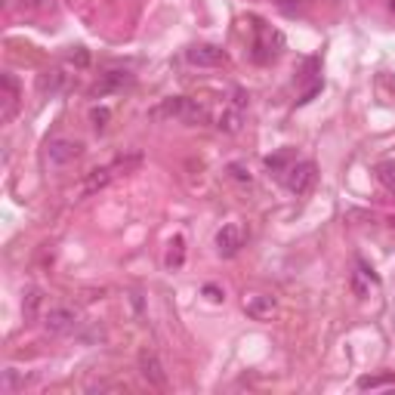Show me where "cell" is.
Returning a JSON list of instances; mask_svg holds the SVG:
<instances>
[{"instance_id":"4fadbf2b","label":"cell","mask_w":395,"mask_h":395,"mask_svg":"<svg viewBox=\"0 0 395 395\" xmlns=\"http://www.w3.org/2000/svg\"><path fill=\"white\" fill-rule=\"evenodd\" d=\"M62 81H65V74L59 72V68H53V72H44L40 74V81H37V87H40V93H59V87H62Z\"/></svg>"},{"instance_id":"9a60e30c","label":"cell","mask_w":395,"mask_h":395,"mask_svg":"<svg viewBox=\"0 0 395 395\" xmlns=\"http://www.w3.org/2000/svg\"><path fill=\"white\" fill-rule=\"evenodd\" d=\"M377 179L383 183L386 192H392V195H395V164H380V167H377Z\"/></svg>"},{"instance_id":"44dd1931","label":"cell","mask_w":395,"mask_h":395,"mask_svg":"<svg viewBox=\"0 0 395 395\" xmlns=\"http://www.w3.org/2000/svg\"><path fill=\"white\" fill-rule=\"evenodd\" d=\"M287 151H281V155H275V158H269V167H272V170H281L284 167V161H287Z\"/></svg>"},{"instance_id":"6da1fadb","label":"cell","mask_w":395,"mask_h":395,"mask_svg":"<svg viewBox=\"0 0 395 395\" xmlns=\"http://www.w3.org/2000/svg\"><path fill=\"white\" fill-rule=\"evenodd\" d=\"M140 373H142V380L149 386H155V389H167V371H164L161 358H158L151 349L140 352Z\"/></svg>"},{"instance_id":"d6986e66","label":"cell","mask_w":395,"mask_h":395,"mask_svg":"<svg viewBox=\"0 0 395 395\" xmlns=\"http://www.w3.org/2000/svg\"><path fill=\"white\" fill-rule=\"evenodd\" d=\"M108 117H112V115H108V108H93L90 121H93V127H96V130H102V127L108 124Z\"/></svg>"},{"instance_id":"e0dca14e","label":"cell","mask_w":395,"mask_h":395,"mask_svg":"<svg viewBox=\"0 0 395 395\" xmlns=\"http://www.w3.org/2000/svg\"><path fill=\"white\" fill-rule=\"evenodd\" d=\"M389 383H395V377H362L358 380L362 389H377V386H389Z\"/></svg>"},{"instance_id":"7402d4cb","label":"cell","mask_w":395,"mask_h":395,"mask_svg":"<svg viewBox=\"0 0 395 395\" xmlns=\"http://www.w3.org/2000/svg\"><path fill=\"white\" fill-rule=\"evenodd\" d=\"M204 294H207V296H210V300H217V303H219V300H223V294H219V290H217V287H213V284H207V287H204Z\"/></svg>"},{"instance_id":"ba28073f","label":"cell","mask_w":395,"mask_h":395,"mask_svg":"<svg viewBox=\"0 0 395 395\" xmlns=\"http://www.w3.org/2000/svg\"><path fill=\"white\" fill-rule=\"evenodd\" d=\"M185 102H189V99H183V96H170V99H164L161 106L151 108L149 117H151V121H164V117H183Z\"/></svg>"},{"instance_id":"52a82bcc","label":"cell","mask_w":395,"mask_h":395,"mask_svg":"<svg viewBox=\"0 0 395 395\" xmlns=\"http://www.w3.org/2000/svg\"><path fill=\"white\" fill-rule=\"evenodd\" d=\"M244 312L253 318V321H269L275 315V300L266 294H253V296H244Z\"/></svg>"},{"instance_id":"8992f818","label":"cell","mask_w":395,"mask_h":395,"mask_svg":"<svg viewBox=\"0 0 395 395\" xmlns=\"http://www.w3.org/2000/svg\"><path fill=\"white\" fill-rule=\"evenodd\" d=\"M315 183V164L312 161H300L296 167H290V176H287V189L294 195H306Z\"/></svg>"},{"instance_id":"3957f363","label":"cell","mask_w":395,"mask_h":395,"mask_svg":"<svg viewBox=\"0 0 395 395\" xmlns=\"http://www.w3.org/2000/svg\"><path fill=\"white\" fill-rule=\"evenodd\" d=\"M44 328L50 330V334H72V330L78 328V312L68 309V306H53L44 315Z\"/></svg>"},{"instance_id":"277c9868","label":"cell","mask_w":395,"mask_h":395,"mask_svg":"<svg viewBox=\"0 0 395 395\" xmlns=\"http://www.w3.org/2000/svg\"><path fill=\"white\" fill-rule=\"evenodd\" d=\"M185 59H189L192 65H198V68H217V65H223L226 62V53L219 50V47H213V44H195V47L185 50Z\"/></svg>"},{"instance_id":"ac0fdd59","label":"cell","mask_w":395,"mask_h":395,"mask_svg":"<svg viewBox=\"0 0 395 395\" xmlns=\"http://www.w3.org/2000/svg\"><path fill=\"white\" fill-rule=\"evenodd\" d=\"M228 176L238 179V183H251V170L244 164H228Z\"/></svg>"},{"instance_id":"ffe728a7","label":"cell","mask_w":395,"mask_h":395,"mask_svg":"<svg viewBox=\"0 0 395 395\" xmlns=\"http://www.w3.org/2000/svg\"><path fill=\"white\" fill-rule=\"evenodd\" d=\"M37 303H40V294H37V290H31V294H28V300H25V315H34V309H37Z\"/></svg>"},{"instance_id":"5bb4252c","label":"cell","mask_w":395,"mask_h":395,"mask_svg":"<svg viewBox=\"0 0 395 395\" xmlns=\"http://www.w3.org/2000/svg\"><path fill=\"white\" fill-rule=\"evenodd\" d=\"M238 127H241V112L238 108L219 115V130H226V133H238Z\"/></svg>"},{"instance_id":"2e32d148","label":"cell","mask_w":395,"mask_h":395,"mask_svg":"<svg viewBox=\"0 0 395 395\" xmlns=\"http://www.w3.org/2000/svg\"><path fill=\"white\" fill-rule=\"evenodd\" d=\"M167 266H170V269H179V266H183V238H173V241H170Z\"/></svg>"},{"instance_id":"8fae6325","label":"cell","mask_w":395,"mask_h":395,"mask_svg":"<svg viewBox=\"0 0 395 395\" xmlns=\"http://www.w3.org/2000/svg\"><path fill=\"white\" fill-rule=\"evenodd\" d=\"M130 72H108V74H102V81L96 84L93 93H112V90H121V87H127L130 84Z\"/></svg>"},{"instance_id":"5b68a950","label":"cell","mask_w":395,"mask_h":395,"mask_svg":"<svg viewBox=\"0 0 395 395\" xmlns=\"http://www.w3.org/2000/svg\"><path fill=\"white\" fill-rule=\"evenodd\" d=\"M244 247V232H241V226H235V223H228V226H223L217 232V253L219 256H235Z\"/></svg>"},{"instance_id":"30bf717a","label":"cell","mask_w":395,"mask_h":395,"mask_svg":"<svg viewBox=\"0 0 395 395\" xmlns=\"http://www.w3.org/2000/svg\"><path fill=\"white\" fill-rule=\"evenodd\" d=\"M115 176V167H99V170H90L87 179H84V195H93V192L106 189Z\"/></svg>"},{"instance_id":"7c38bea8","label":"cell","mask_w":395,"mask_h":395,"mask_svg":"<svg viewBox=\"0 0 395 395\" xmlns=\"http://www.w3.org/2000/svg\"><path fill=\"white\" fill-rule=\"evenodd\" d=\"M19 389H25V377L16 371V367H6L3 377H0V395H12Z\"/></svg>"},{"instance_id":"9c48e42d","label":"cell","mask_w":395,"mask_h":395,"mask_svg":"<svg viewBox=\"0 0 395 395\" xmlns=\"http://www.w3.org/2000/svg\"><path fill=\"white\" fill-rule=\"evenodd\" d=\"M0 87H3V112H0V117L10 121L19 106V87H16V81H12V74H3V78H0Z\"/></svg>"},{"instance_id":"7a4b0ae2","label":"cell","mask_w":395,"mask_h":395,"mask_svg":"<svg viewBox=\"0 0 395 395\" xmlns=\"http://www.w3.org/2000/svg\"><path fill=\"white\" fill-rule=\"evenodd\" d=\"M81 151H84V145L78 140H50V145H47V164L50 167H65Z\"/></svg>"}]
</instances>
